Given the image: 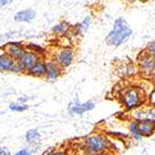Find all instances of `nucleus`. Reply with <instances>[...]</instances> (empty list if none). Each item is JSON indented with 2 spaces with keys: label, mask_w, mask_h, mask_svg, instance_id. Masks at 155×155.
<instances>
[{
  "label": "nucleus",
  "mask_w": 155,
  "mask_h": 155,
  "mask_svg": "<svg viewBox=\"0 0 155 155\" xmlns=\"http://www.w3.org/2000/svg\"><path fill=\"white\" fill-rule=\"evenodd\" d=\"M131 116L136 122H149L155 125V109L154 107H139L131 112Z\"/></svg>",
  "instance_id": "6e6552de"
},
{
  "label": "nucleus",
  "mask_w": 155,
  "mask_h": 155,
  "mask_svg": "<svg viewBox=\"0 0 155 155\" xmlns=\"http://www.w3.org/2000/svg\"><path fill=\"white\" fill-rule=\"evenodd\" d=\"M9 109L11 110V111L13 112H24L26 111V110L28 109V105L27 104H23L22 102H13V103H11L10 105H9Z\"/></svg>",
  "instance_id": "6ab92c4d"
},
{
  "label": "nucleus",
  "mask_w": 155,
  "mask_h": 155,
  "mask_svg": "<svg viewBox=\"0 0 155 155\" xmlns=\"http://www.w3.org/2000/svg\"><path fill=\"white\" fill-rule=\"evenodd\" d=\"M129 130H130V134H132V137L137 140V141H140V140L142 139V134H141V132H140L139 124H138V122H131L129 124Z\"/></svg>",
  "instance_id": "f3484780"
},
{
  "label": "nucleus",
  "mask_w": 155,
  "mask_h": 155,
  "mask_svg": "<svg viewBox=\"0 0 155 155\" xmlns=\"http://www.w3.org/2000/svg\"><path fill=\"white\" fill-rule=\"evenodd\" d=\"M147 50H149V51H150L151 53H152V54L155 55V40H154V41H152V42H150V44L147 45Z\"/></svg>",
  "instance_id": "4be33fe9"
},
{
  "label": "nucleus",
  "mask_w": 155,
  "mask_h": 155,
  "mask_svg": "<svg viewBox=\"0 0 155 155\" xmlns=\"http://www.w3.org/2000/svg\"><path fill=\"white\" fill-rule=\"evenodd\" d=\"M5 53L12 58L14 61H18L26 50V47L21 41H8L2 46Z\"/></svg>",
  "instance_id": "0eeeda50"
},
{
  "label": "nucleus",
  "mask_w": 155,
  "mask_h": 155,
  "mask_svg": "<svg viewBox=\"0 0 155 155\" xmlns=\"http://www.w3.org/2000/svg\"><path fill=\"white\" fill-rule=\"evenodd\" d=\"M62 67H60L54 61H47V70H46V78L48 81H55L62 74Z\"/></svg>",
  "instance_id": "ddd939ff"
},
{
  "label": "nucleus",
  "mask_w": 155,
  "mask_h": 155,
  "mask_svg": "<svg viewBox=\"0 0 155 155\" xmlns=\"http://www.w3.org/2000/svg\"><path fill=\"white\" fill-rule=\"evenodd\" d=\"M39 58H40V55L37 54L36 52H34L33 50L28 49V48L26 47V50H25V52H24V54L22 55V58L18 60V64L22 66L24 73H26L37 62V60H38Z\"/></svg>",
  "instance_id": "1a4fd4ad"
},
{
  "label": "nucleus",
  "mask_w": 155,
  "mask_h": 155,
  "mask_svg": "<svg viewBox=\"0 0 155 155\" xmlns=\"http://www.w3.org/2000/svg\"><path fill=\"white\" fill-rule=\"evenodd\" d=\"M0 155H11V154H10V152L8 151V149L0 147Z\"/></svg>",
  "instance_id": "393cba45"
},
{
  "label": "nucleus",
  "mask_w": 155,
  "mask_h": 155,
  "mask_svg": "<svg viewBox=\"0 0 155 155\" xmlns=\"http://www.w3.org/2000/svg\"><path fill=\"white\" fill-rule=\"evenodd\" d=\"M93 109H94V103L91 101L85 102V103H80L78 101H75L68 106V113L72 115H83L84 113L91 111Z\"/></svg>",
  "instance_id": "9d476101"
},
{
  "label": "nucleus",
  "mask_w": 155,
  "mask_h": 155,
  "mask_svg": "<svg viewBox=\"0 0 155 155\" xmlns=\"http://www.w3.org/2000/svg\"><path fill=\"white\" fill-rule=\"evenodd\" d=\"M141 102H142V93L136 88L128 89L123 94V104L127 109H136L141 104Z\"/></svg>",
  "instance_id": "423d86ee"
},
{
  "label": "nucleus",
  "mask_w": 155,
  "mask_h": 155,
  "mask_svg": "<svg viewBox=\"0 0 155 155\" xmlns=\"http://www.w3.org/2000/svg\"><path fill=\"white\" fill-rule=\"evenodd\" d=\"M37 13L34 9L27 8L23 9V10H20L14 14L13 18L14 21L18 22V23H31V22L36 18Z\"/></svg>",
  "instance_id": "9b49d317"
},
{
  "label": "nucleus",
  "mask_w": 155,
  "mask_h": 155,
  "mask_svg": "<svg viewBox=\"0 0 155 155\" xmlns=\"http://www.w3.org/2000/svg\"><path fill=\"white\" fill-rule=\"evenodd\" d=\"M14 155H33V153L27 149H23V150H20L18 152H16Z\"/></svg>",
  "instance_id": "412c9836"
},
{
  "label": "nucleus",
  "mask_w": 155,
  "mask_h": 155,
  "mask_svg": "<svg viewBox=\"0 0 155 155\" xmlns=\"http://www.w3.org/2000/svg\"><path fill=\"white\" fill-rule=\"evenodd\" d=\"M72 25L66 21H61L60 23L55 24L51 27V33L57 36H66L71 31Z\"/></svg>",
  "instance_id": "2eb2a0df"
},
{
  "label": "nucleus",
  "mask_w": 155,
  "mask_h": 155,
  "mask_svg": "<svg viewBox=\"0 0 155 155\" xmlns=\"http://www.w3.org/2000/svg\"><path fill=\"white\" fill-rule=\"evenodd\" d=\"M132 35V28L127 23V21L123 18H118L115 20L113 28L106 36L105 42L109 46L119 47L124 45Z\"/></svg>",
  "instance_id": "f257e3e1"
},
{
  "label": "nucleus",
  "mask_w": 155,
  "mask_h": 155,
  "mask_svg": "<svg viewBox=\"0 0 155 155\" xmlns=\"http://www.w3.org/2000/svg\"><path fill=\"white\" fill-rule=\"evenodd\" d=\"M46 70H47V61L42 59V58H39L37 60V62L26 72V74H28L29 76H33L35 78H42L46 75Z\"/></svg>",
  "instance_id": "f8f14e48"
},
{
  "label": "nucleus",
  "mask_w": 155,
  "mask_h": 155,
  "mask_svg": "<svg viewBox=\"0 0 155 155\" xmlns=\"http://www.w3.org/2000/svg\"><path fill=\"white\" fill-rule=\"evenodd\" d=\"M109 140L102 134H92L83 142V152L86 155H101L109 147Z\"/></svg>",
  "instance_id": "f03ea898"
},
{
  "label": "nucleus",
  "mask_w": 155,
  "mask_h": 155,
  "mask_svg": "<svg viewBox=\"0 0 155 155\" xmlns=\"http://www.w3.org/2000/svg\"><path fill=\"white\" fill-rule=\"evenodd\" d=\"M11 34L12 33H7V34H5V35H1V36H0V46H1V44H3L5 45V38H9V35H11Z\"/></svg>",
  "instance_id": "b1692460"
},
{
  "label": "nucleus",
  "mask_w": 155,
  "mask_h": 155,
  "mask_svg": "<svg viewBox=\"0 0 155 155\" xmlns=\"http://www.w3.org/2000/svg\"><path fill=\"white\" fill-rule=\"evenodd\" d=\"M25 138H26V140H27V142L34 143V142H37V140L40 139V134H39L38 130L29 129V130H27V132H26Z\"/></svg>",
  "instance_id": "a211bd4d"
},
{
  "label": "nucleus",
  "mask_w": 155,
  "mask_h": 155,
  "mask_svg": "<svg viewBox=\"0 0 155 155\" xmlns=\"http://www.w3.org/2000/svg\"><path fill=\"white\" fill-rule=\"evenodd\" d=\"M139 129L142 136H151L155 131V125L149 122H138Z\"/></svg>",
  "instance_id": "dca6fc26"
},
{
  "label": "nucleus",
  "mask_w": 155,
  "mask_h": 155,
  "mask_svg": "<svg viewBox=\"0 0 155 155\" xmlns=\"http://www.w3.org/2000/svg\"><path fill=\"white\" fill-rule=\"evenodd\" d=\"M44 155H66V154L63 151H50V152L45 153Z\"/></svg>",
  "instance_id": "5701e85b"
},
{
  "label": "nucleus",
  "mask_w": 155,
  "mask_h": 155,
  "mask_svg": "<svg viewBox=\"0 0 155 155\" xmlns=\"http://www.w3.org/2000/svg\"><path fill=\"white\" fill-rule=\"evenodd\" d=\"M0 72L1 73H24L18 61H14L5 53V49L0 47Z\"/></svg>",
  "instance_id": "39448f33"
},
{
  "label": "nucleus",
  "mask_w": 155,
  "mask_h": 155,
  "mask_svg": "<svg viewBox=\"0 0 155 155\" xmlns=\"http://www.w3.org/2000/svg\"><path fill=\"white\" fill-rule=\"evenodd\" d=\"M13 1H14V0H0V9L8 7V5H11Z\"/></svg>",
  "instance_id": "aec40b11"
},
{
  "label": "nucleus",
  "mask_w": 155,
  "mask_h": 155,
  "mask_svg": "<svg viewBox=\"0 0 155 155\" xmlns=\"http://www.w3.org/2000/svg\"><path fill=\"white\" fill-rule=\"evenodd\" d=\"M91 23H92V18H91V15H87L83 21L80 22V23H77L74 26H72L71 31H72L73 35H74L75 37L83 36L84 34L89 29Z\"/></svg>",
  "instance_id": "4468645a"
},
{
  "label": "nucleus",
  "mask_w": 155,
  "mask_h": 155,
  "mask_svg": "<svg viewBox=\"0 0 155 155\" xmlns=\"http://www.w3.org/2000/svg\"><path fill=\"white\" fill-rule=\"evenodd\" d=\"M140 71L143 75L150 77L155 74V55L152 54L149 50L142 51L138 58Z\"/></svg>",
  "instance_id": "7ed1b4c3"
},
{
  "label": "nucleus",
  "mask_w": 155,
  "mask_h": 155,
  "mask_svg": "<svg viewBox=\"0 0 155 155\" xmlns=\"http://www.w3.org/2000/svg\"><path fill=\"white\" fill-rule=\"evenodd\" d=\"M74 59H75V51L72 48L64 47V48L57 50L52 55L51 60L54 61L60 67L66 68V67L72 65V63L74 62Z\"/></svg>",
  "instance_id": "20e7f679"
}]
</instances>
